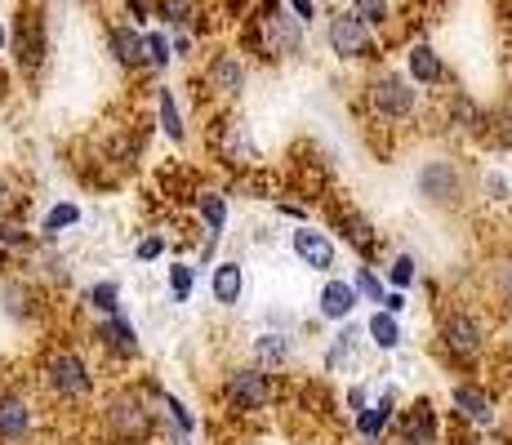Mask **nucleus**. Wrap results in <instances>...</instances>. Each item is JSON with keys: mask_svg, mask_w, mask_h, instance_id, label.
Here are the masks:
<instances>
[{"mask_svg": "<svg viewBox=\"0 0 512 445\" xmlns=\"http://www.w3.org/2000/svg\"><path fill=\"white\" fill-rule=\"evenodd\" d=\"M36 392H41V401L58 405V410H85L98 397V370L81 348L54 343V348H45L41 365H36Z\"/></svg>", "mask_w": 512, "mask_h": 445, "instance_id": "obj_1", "label": "nucleus"}, {"mask_svg": "<svg viewBox=\"0 0 512 445\" xmlns=\"http://www.w3.org/2000/svg\"><path fill=\"white\" fill-rule=\"evenodd\" d=\"M432 348H437L441 365L455 374H477V365L490 352V316L481 308H441L437 325H432Z\"/></svg>", "mask_w": 512, "mask_h": 445, "instance_id": "obj_2", "label": "nucleus"}, {"mask_svg": "<svg viewBox=\"0 0 512 445\" xmlns=\"http://www.w3.org/2000/svg\"><path fill=\"white\" fill-rule=\"evenodd\" d=\"M98 432L103 441H156V401L143 392V383H116L98 397Z\"/></svg>", "mask_w": 512, "mask_h": 445, "instance_id": "obj_3", "label": "nucleus"}, {"mask_svg": "<svg viewBox=\"0 0 512 445\" xmlns=\"http://www.w3.org/2000/svg\"><path fill=\"white\" fill-rule=\"evenodd\" d=\"M9 63H14L18 81L36 85L49 67V54H54V41H49V14L45 0H18L14 14H9Z\"/></svg>", "mask_w": 512, "mask_h": 445, "instance_id": "obj_4", "label": "nucleus"}, {"mask_svg": "<svg viewBox=\"0 0 512 445\" xmlns=\"http://www.w3.org/2000/svg\"><path fill=\"white\" fill-rule=\"evenodd\" d=\"M241 49H250L259 63H290L303 54V23L281 5L263 0L241 27Z\"/></svg>", "mask_w": 512, "mask_h": 445, "instance_id": "obj_5", "label": "nucleus"}, {"mask_svg": "<svg viewBox=\"0 0 512 445\" xmlns=\"http://www.w3.org/2000/svg\"><path fill=\"white\" fill-rule=\"evenodd\" d=\"M366 112L370 121H383V130H410L423 116V89L406 72L379 67L366 76Z\"/></svg>", "mask_w": 512, "mask_h": 445, "instance_id": "obj_6", "label": "nucleus"}, {"mask_svg": "<svg viewBox=\"0 0 512 445\" xmlns=\"http://www.w3.org/2000/svg\"><path fill=\"white\" fill-rule=\"evenodd\" d=\"M281 397V383H277V370H263V365H232L223 374V388H219V401L232 419H259L268 414Z\"/></svg>", "mask_w": 512, "mask_h": 445, "instance_id": "obj_7", "label": "nucleus"}, {"mask_svg": "<svg viewBox=\"0 0 512 445\" xmlns=\"http://www.w3.org/2000/svg\"><path fill=\"white\" fill-rule=\"evenodd\" d=\"M415 196H419V205H428V210H437V214L464 210V201L472 196L468 170L455 156H428L415 170Z\"/></svg>", "mask_w": 512, "mask_h": 445, "instance_id": "obj_8", "label": "nucleus"}, {"mask_svg": "<svg viewBox=\"0 0 512 445\" xmlns=\"http://www.w3.org/2000/svg\"><path fill=\"white\" fill-rule=\"evenodd\" d=\"M41 437V401L23 383H0V445H32Z\"/></svg>", "mask_w": 512, "mask_h": 445, "instance_id": "obj_9", "label": "nucleus"}, {"mask_svg": "<svg viewBox=\"0 0 512 445\" xmlns=\"http://www.w3.org/2000/svg\"><path fill=\"white\" fill-rule=\"evenodd\" d=\"M210 143H214V156H219V161L228 165V170H236V174H250V170H259L263 165L259 143H254L250 125H245L241 116H219L214 130H210Z\"/></svg>", "mask_w": 512, "mask_h": 445, "instance_id": "obj_10", "label": "nucleus"}, {"mask_svg": "<svg viewBox=\"0 0 512 445\" xmlns=\"http://www.w3.org/2000/svg\"><path fill=\"white\" fill-rule=\"evenodd\" d=\"M450 414L472 432H490L499 423V401L481 379L459 374V379L450 383Z\"/></svg>", "mask_w": 512, "mask_h": 445, "instance_id": "obj_11", "label": "nucleus"}, {"mask_svg": "<svg viewBox=\"0 0 512 445\" xmlns=\"http://www.w3.org/2000/svg\"><path fill=\"white\" fill-rule=\"evenodd\" d=\"M90 343H94V352H103V361H112V365H134L143 356L139 325L125 316V308L112 316H98L90 325Z\"/></svg>", "mask_w": 512, "mask_h": 445, "instance_id": "obj_12", "label": "nucleus"}, {"mask_svg": "<svg viewBox=\"0 0 512 445\" xmlns=\"http://www.w3.org/2000/svg\"><path fill=\"white\" fill-rule=\"evenodd\" d=\"M326 45H330V54L339 58V63H374V27L361 23L352 9H339V14H330V23H326Z\"/></svg>", "mask_w": 512, "mask_h": 445, "instance_id": "obj_13", "label": "nucleus"}, {"mask_svg": "<svg viewBox=\"0 0 512 445\" xmlns=\"http://www.w3.org/2000/svg\"><path fill=\"white\" fill-rule=\"evenodd\" d=\"M245 81H250V67H245L241 49H214L201 67V85L214 103H236L245 94Z\"/></svg>", "mask_w": 512, "mask_h": 445, "instance_id": "obj_14", "label": "nucleus"}, {"mask_svg": "<svg viewBox=\"0 0 512 445\" xmlns=\"http://www.w3.org/2000/svg\"><path fill=\"white\" fill-rule=\"evenodd\" d=\"M330 227L339 232V241L348 245L361 263H374L383 254V232L374 227V219H366V214L352 210V205H330Z\"/></svg>", "mask_w": 512, "mask_h": 445, "instance_id": "obj_15", "label": "nucleus"}, {"mask_svg": "<svg viewBox=\"0 0 512 445\" xmlns=\"http://www.w3.org/2000/svg\"><path fill=\"white\" fill-rule=\"evenodd\" d=\"M392 437H397V445H441L446 437H441V410L432 405L428 397L410 401L406 410H397V419H392Z\"/></svg>", "mask_w": 512, "mask_h": 445, "instance_id": "obj_16", "label": "nucleus"}, {"mask_svg": "<svg viewBox=\"0 0 512 445\" xmlns=\"http://www.w3.org/2000/svg\"><path fill=\"white\" fill-rule=\"evenodd\" d=\"M290 254L299 259V267L321 272V276H330L334 267H339V241H334L330 232H321V227H312V223H299L290 232Z\"/></svg>", "mask_w": 512, "mask_h": 445, "instance_id": "obj_17", "label": "nucleus"}, {"mask_svg": "<svg viewBox=\"0 0 512 445\" xmlns=\"http://www.w3.org/2000/svg\"><path fill=\"white\" fill-rule=\"evenodd\" d=\"M103 41H107V58H112V63L121 67L125 76L147 72V58H143V27H134L130 18H107Z\"/></svg>", "mask_w": 512, "mask_h": 445, "instance_id": "obj_18", "label": "nucleus"}, {"mask_svg": "<svg viewBox=\"0 0 512 445\" xmlns=\"http://www.w3.org/2000/svg\"><path fill=\"white\" fill-rule=\"evenodd\" d=\"M397 410H401V401H397V392H392V388L370 392V401L352 414V432H357V441L361 445H383V441H388L392 419H397Z\"/></svg>", "mask_w": 512, "mask_h": 445, "instance_id": "obj_19", "label": "nucleus"}, {"mask_svg": "<svg viewBox=\"0 0 512 445\" xmlns=\"http://www.w3.org/2000/svg\"><path fill=\"white\" fill-rule=\"evenodd\" d=\"M0 312L14 325H36L49 312L45 290L36 281H27V276H9V281L0 285Z\"/></svg>", "mask_w": 512, "mask_h": 445, "instance_id": "obj_20", "label": "nucleus"}, {"mask_svg": "<svg viewBox=\"0 0 512 445\" xmlns=\"http://www.w3.org/2000/svg\"><path fill=\"white\" fill-rule=\"evenodd\" d=\"M441 125H446L450 138H481V130H486V107L477 103L472 94H464V89H450V98H441Z\"/></svg>", "mask_w": 512, "mask_h": 445, "instance_id": "obj_21", "label": "nucleus"}, {"mask_svg": "<svg viewBox=\"0 0 512 445\" xmlns=\"http://www.w3.org/2000/svg\"><path fill=\"white\" fill-rule=\"evenodd\" d=\"M361 308V299H357V290H352V281L348 276H326L321 281V290H317V316L321 321H330V325H339V321H352Z\"/></svg>", "mask_w": 512, "mask_h": 445, "instance_id": "obj_22", "label": "nucleus"}, {"mask_svg": "<svg viewBox=\"0 0 512 445\" xmlns=\"http://www.w3.org/2000/svg\"><path fill=\"white\" fill-rule=\"evenodd\" d=\"M406 76L419 89H441L450 81V67H446V58H441L428 41H410L406 45Z\"/></svg>", "mask_w": 512, "mask_h": 445, "instance_id": "obj_23", "label": "nucleus"}, {"mask_svg": "<svg viewBox=\"0 0 512 445\" xmlns=\"http://www.w3.org/2000/svg\"><path fill=\"white\" fill-rule=\"evenodd\" d=\"M210 299L223 312H236L245 303V263L241 259H219L210 263Z\"/></svg>", "mask_w": 512, "mask_h": 445, "instance_id": "obj_24", "label": "nucleus"}, {"mask_svg": "<svg viewBox=\"0 0 512 445\" xmlns=\"http://www.w3.org/2000/svg\"><path fill=\"white\" fill-rule=\"evenodd\" d=\"M192 210H196V223L205 227V236H228V214H232V205H228V192L223 187H196L192 192Z\"/></svg>", "mask_w": 512, "mask_h": 445, "instance_id": "obj_25", "label": "nucleus"}, {"mask_svg": "<svg viewBox=\"0 0 512 445\" xmlns=\"http://www.w3.org/2000/svg\"><path fill=\"white\" fill-rule=\"evenodd\" d=\"M152 107H156V130L170 138L174 147H187V116L179 107V94H174V85H156L152 89Z\"/></svg>", "mask_w": 512, "mask_h": 445, "instance_id": "obj_26", "label": "nucleus"}, {"mask_svg": "<svg viewBox=\"0 0 512 445\" xmlns=\"http://www.w3.org/2000/svg\"><path fill=\"white\" fill-rule=\"evenodd\" d=\"M361 343H366V330L361 325H352V321H339V334L326 343V374H348V370H357V352H361Z\"/></svg>", "mask_w": 512, "mask_h": 445, "instance_id": "obj_27", "label": "nucleus"}, {"mask_svg": "<svg viewBox=\"0 0 512 445\" xmlns=\"http://www.w3.org/2000/svg\"><path fill=\"white\" fill-rule=\"evenodd\" d=\"M250 352H254V365H263V370H285V365L294 361V339L281 325H272V330L254 334Z\"/></svg>", "mask_w": 512, "mask_h": 445, "instance_id": "obj_28", "label": "nucleus"}, {"mask_svg": "<svg viewBox=\"0 0 512 445\" xmlns=\"http://www.w3.org/2000/svg\"><path fill=\"white\" fill-rule=\"evenodd\" d=\"M361 330H366V343H370V348L383 352V356L401 352V343H406V325H401V316H392V312H383V308H374L370 321L361 325Z\"/></svg>", "mask_w": 512, "mask_h": 445, "instance_id": "obj_29", "label": "nucleus"}, {"mask_svg": "<svg viewBox=\"0 0 512 445\" xmlns=\"http://www.w3.org/2000/svg\"><path fill=\"white\" fill-rule=\"evenodd\" d=\"M81 219H85V210H81L76 201H58V205H49L45 219H41V227H36V241H41V245H54L63 232L81 227Z\"/></svg>", "mask_w": 512, "mask_h": 445, "instance_id": "obj_30", "label": "nucleus"}, {"mask_svg": "<svg viewBox=\"0 0 512 445\" xmlns=\"http://www.w3.org/2000/svg\"><path fill=\"white\" fill-rule=\"evenodd\" d=\"M81 308L94 312V316H112L121 312V281L116 276H98L81 290Z\"/></svg>", "mask_w": 512, "mask_h": 445, "instance_id": "obj_31", "label": "nucleus"}, {"mask_svg": "<svg viewBox=\"0 0 512 445\" xmlns=\"http://www.w3.org/2000/svg\"><path fill=\"white\" fill-rule=\"evenodd\" d=\"M143 58H147V72H152V76L170 72V67H174L170 32H161V27H147V32H143Z\"/></svg>", "mask_w": 512, "mask_h": 445, "instance_id": "obj_32", "label": "nucleus"}, {"mask_svg": "<svg viewBox=\"0 0 512 445\" xmlns=\"http://www.w3.org/2000/svg\"><path fill=\"white\" fill-rule=\"evenodd\" d=\"M196 281H201V272H196V263H187V259H174V263H165V285H170V303H192V290H196Z\"/></svg>", "mask_w": 512, "mask_h": 445, "instance_id": "obj_33", "label": "nucleus"}, {"mask_svg": "<svg viewBox=\"0 0 512 445\" xmlns=\"http://www.w3.org/2000/svg\"><path fill=\"white\" fill-rule=\"evenodd\" d=\"M36 232L23 223V214H5L0 219V250H9V254H27V250H36Z\"/></svg>", "mask_w": 512, "mask_h": 445, "instance_id": "obj_34", "label": "nucleus"}, {"mask_svg": "<svg viewBox=\"0 0 512 445\" xmlns=\"http://www.w3.org/2000/svg\"><path fill=\"white\" fill-rule=\"evenodd\" d=\"M419 254H397V259H392L388 267H383V285H388V290H415V281H419Z\"/></svg>", "mask_w": 512, "mask_h": 445, "instance_id": "obj_35", "label": "nucleus"}, {"mask_svg": "<svg viewBox=\"0 0 512 445\" xmlns=\"http://www.w3.org/2000/svg\"><path fill=\"white\" fill-rule=\"evenodd\" d=\"M352 290H357V299L361 303H370V308H379V299H383V290H388V285H383V272L374 263H357L352 267Z\"/></svg>", "mask_w": 512, "mask_h": 445, "instance_id": "obj_36", "label": "nucleus"}, {"mask_svg": "<svg viewBox=\"0 0 512 445\" xmlns=\"http://www.w3.org/2000/svg\"><path fill=\"white\" fill-rule=\"evenodd\" d=\"M23 210H27V183L9 165H0V219L5 214H23Z\"/></svg>", "mask_w": 512, "mask_h": 445, "instance_id": "obj_37", "label": "nucleus"}, {"mask_svg": "<svg viewBox=\"0 0 512 445\" xmlns=\"http://www.w3.org/2000/svg\"><path fill=\"white\" fill-rule=\"evenodd\" d=\"M152 18H161L165 27H187L196 18V0H152Z\"/></svg>", "mask_w": 512, "mask_h": 445, "instance_id": "obj_38", "label": "nucleus"}, {"mask_svg": "<svg viewBox=\"0 0 512 445\" xmlns=\"http://www.w3.org/2000/svg\"><path fill=\"white\" fill-rule=\"evenodd\" d=\"M481 138H490L495 147H512V103L499 107V112H486V130Z\"/></svg>", "mask_w": 512, "mask_h": 445, "instance_id": "obj_39", "label": "nucleus"}, {"mask_svg": "<svg viewBox=\"0 0 512 445\" xmlns=\"http://www.w3.org/2000/svg\"><path fill=\"white\" fill-rule=\"evenodd\" d=\"M352 14L366 27H388L392 23V0H352Z\"/></svg>", "mask_w": 512, "mask_h": 445, "instance_id": "obj_40", "label": "nucleus"}, {"mask_svg": "<svg viewBox=\"0 0 512 445\" xmlns=\"http://www.w3.org/2000/svg\"><path fill=\"white\" fill-rule=\"evenodd\" d=\"M165 250H170V236L165 232H147L139 245H134V259L139 263H156V259H165Z\"/></svg>", "mask_w": 512, "mask_h": 445, "instance_id": "obj_41", "label": "nucleus"}, {"mask_svg": "<svg viewBox=\"0 0 512 445\" xmlns=\"http://www.w3.org/2000/svg\"><path fill=\"white\" fill-rule=\"evenodd\" d=\"M495 303H499V308H504V312L512 316V259H508V263L495 272Z\"/></svg>", "mask_w": 512, "mask_h": 445, "instance_id": "obj_42", "label": "nucleus"}, {"mask_svg": "<svg viewBox=\"0 0 512 445\" xmlns=\"http://www.w3.org/2000/svg\"><path fill=\"white\" fill-rule=\"evenodd\" d=\"M125 5V18H130L134 27H143L147 18H152V0H121Z\"/></svg>", "mask_w": 512, "mask_h": 445, "instance_id": "obj_43", "label": "nucleus"}, {"mask_svg": "<svg viewBox=\"0 0 512 445\" xmlns=\"http://www.w3.org/2000/svg\"><path fill=\"white\" fill-rule=\"evenodd\" d=\"M379 308L383 312H392V316H401L410 308V299H406V290H383V299H379Z\"/></svg>", "mask_w": 512, "mask_h": 445, "instance_id": "obj_44", "label": "nucleus"}, {"mask_svg": "<svg viewBox=\"0 0 512 445\" xmlns=\"http://www.w3.org/2000/svg\"><path fill=\"white\" fill-rule=\"evenodd\" d=\"M290 14L299 18L303 27H312L317 23V0H290Z\"/></svg>", "mask_w": 512, "mask_h": 445, "instance_id": "obj_45", "label": "nucleus"}, {"mask_svg": "<svg viewBox=\"0 0 512 445\" xmlns=\"http://www.w3.org/2000/svg\"><path fill=\"white\" fill-rule=\"evenodd\" d=\"M366 401H370V388H366V383H352V388L343 392V405H348V414H357Z\"/></svg>", "mask_w": 512, "mask_h": 445, "instance_id": "obj_46", "label": "nucleus"}, {"mask_svg": "<svg viewBox=\"0 0 512 445\" xmlns=\"http://www.w3.org/2000/svg\"><path fill=\"white\" fill-rule=\"evenodd\" d=\"M277 214H285V219L308 223V201H277Z\"/></svg>", "mask_w": 512, "mask_h": 445, "instance_id": "obj_47", "label": "nucleus"}, {"mask_svg": "<svg viewBox=\"0 0 512 445\" xmlns=\"http://www.w3.org/2000/svg\"><path fill=\"white\" fill-rule=\"evenodd\" d=\"M103 445H134V441H103Z\"/></svg>", "mask_w": 512, "mask_h": 445, "instance_id": "obj_48", "label": "nucleus"}, {"mask_svg": "<svg viewBox=\"0 0 512 445\" xmlns=\"http://www.w3.org/2000/svg\"><path fill=\"white\" fill-rule=\"evenodd\" d=\"M459 445H486V441H459Z\"/></svg>", "mask_w": 512, "mask_h": 445, "instance_id": "obj_49", "label": "nucleus"}, {"mask_svg": "<svg viewBox=\"0 0 512 445\" xmlns=\"http://www.w3.org/2000/svg\"><path fill=\"white\" fill-rule=\"evenodd\" d=\"M49 5H67V0H49Z\"/></svg>", "mask_w": 512, "mask_h": 445, "instance_id": "obj_50", "label": "nucleus"}, {"mask_svg": "<svg viewBox=\"0 0 512 445\" xmlns=\"http://www.w3.org/2000/svg\"><path fill=\"white\" fill-rule=\"evenodd\" d=\"M187 445H196V441H187Z\"/></svg>", "mask_w": 512, "mask_h": 445, "instance_id": "obj_51", "label": "nucleus"}]
</instances>
